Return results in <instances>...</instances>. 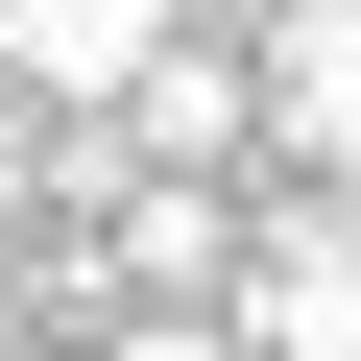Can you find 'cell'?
<instances>
[{
    "label": "cell",
    "mask_w": 361,
    "mask_h": 361,
    "mask_svg": "<svg viewBox=\"0 0 361 361\" xmlns=\"http://www.w3.org/2000/svg\"><path fill=\"white\" fill-rule=\"evenodd\" d=\"M265 361H361V193H289L265 241H241V289H217Z\"/></svg>",
    "instance_id": "6da1fadb"
},
{
    "label": "cell",
    "mask_w": 361,
    "mask_h": 361,
    "mask_svg": "<svg viewBox=\"0 0 361 361\" xmlns=\"http://www.w3.org/2000/svg\"><path fill=\"white\" fill-rule=\"evenodd\" d=\"M121 361H265V337H241V313H145Z\"/></svg>",
    "instance_id": "8992f818"
},
{
    "label": "cell",
    "mask_w": 361,
    "mask_h": 361,
    "mask_svg": "<svg viewBox=\"0 0 361 361\" xmlns=\"http://www.w3.org/2000/svg\"><path fill=\"white\" fill-rule=\"evenodd\" d=\"M0 361H25V265H0Z\"/></svg>",
    "instance_id": "52a82bcc"
},
{
    "label": "cell",
    "mask_w": 361,
    "mask_h": 361,
    "mask_svg": "<svg viewBox=\"0 0 361 361\" xmlns=\"http://www.w3.org/2000/svg\"><path fill=\"white\" fill-rule=\"evenodd\" d=\"M265 145L361 193V0H289V25H265Z\"/></svg>",
    "instance_id": "3957f363"
},
{
    "label": "cell",
    "mask_w": 361,
    "mask_h": 361,
    "mask_svg": "<svg viewBox=\"0 0 361 361\" xmlns=\"http://www.w3.org/2000/svg\"><path fill=\"white\" fill-rule=\"evenodd\" d=\"M121 289H145V313H193V289H241V217L193 193V169H121Z\"/></svg>",
    "instance_id": "5b68a950"
},
{
    "label": "cell",
    "mask_w": 361,
    "mask_h": 361,
    "mask_svg": "<svg viewBox=\"0 0 361 361\" xmlns=\"http://www.w3.org/2000/svg\"><path fill=\"white\" fill-rule=\"evenodd\" d=\"M241 145H265V73H241V49L169 25V49L121 73V169H241Z\"/></svg>",
    "instance_id": "7a4b0ae2"
},
{
    "label": "cell",
    "mask_w": 361,
    "mask_h": 361,
    "mask_svg": "<svg viewBox=\"0 0 361 361\" xmlns=\"http://www.w3.org/2000/svg\"><path fill=\"white\" fill-rule=\"evenodd\" d=\"M145 49H169V0H0V73H25L49 121H97Z\"/></svg>",
    "instance_id": "277c9868"
}]
</instances>
